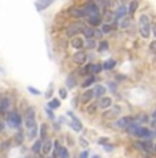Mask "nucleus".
<instances>
[{
  "label": "nucleus",
  "mask_w": 156,
  "mask_h": 158,
  "mask_svg": "<svg viewBox=\"0 0 156 158\" xmlns=\"http://www.w3.org/2000/svg\"><path fill=\"white\" fill-rule=\"evenodd\" d=\"M138 30H140L141 37H144V39H148L149 35H151V21H149V17L146 14L140 15Z\"/></svg>",
  "instance_id": "f257e3e1"
},
{
  "label": "nucleus",
  "mask_w": 156,
  "mask_h": 158,
  "mask_svg": "<svg viewBox=\"0 0 156 158\" xmlns=\"http://www.w3.org/2000/svg\"><path fill=\"white\" fill-rule=\"evenodd\" d=\"M6 121H7L8 127H11V128H20L21 124H22V118H21L20 113H17V111H10V113L7 114V118H6Z\"/></svg>",
  "instance_id": "f03ea898"
},
{
  "label": "nucleus",
  "mask_w": 156,
  "mask_h": 158,
  "mask_svg": "<svg viewBox=\"0 0 156 158\" xmlns=\"http://www.w3.org/2000/svg\"><path fill=\"white\" fill-rule=\"evenodd\" d=\"M24 118H25V125H26V128H28V129L36 127V111H35V109H33V107H28V109H26Z\"/></svg>",
  "instance_id": "7ed1b4c3"
},
{
  "label": "nucleus",
  "mask_w": 156,
  "mask_h": 158,
  "mask_svg": "<svg viewBox=\"0 0 156 158\" xmlns=\"http://www.w3.org/2000/svg\"><path fill=\"white\" fill-rule=\"evenodd\" d=\"M83 8H84V11H86V15H88V18H91V17H100V8H98V6H97L96 3H93V2L87 3V4H86Z\"/></svg>",
  "instance_id": "20e7f679"
},
{
  "label": "nucleus",
  "mask_w": 156,
  "mask_h": 158,
  "mask_svg": "<svg viewBox=\"0 0 156 158\" xmlns=\"http://www.w3.org/2000/svg\"><path fill=\"white\" fill-rule=\"evenodd\" d=\"M133 135L134 136H138V138H151L152 132L148 128H145V127H138V128L133 132Z\"/></svg>",
  "instance_id": "39448f33"
},
{
  "label": "nucleus",
  "mask_w": 156,
  "mask_h": 158,
  "mask_svg": "<svg viewBox=\"0 0 156 158\" xmlns=\"http://www.w3.org/2000/svg\"><path fill=\"white\" fill-rule=\"evenodd\" d=\"M68 115H69V117H71V118H72V123H71V127H72V128H73V129H75V131H76V132H80V131H82V129H83V125H82L80 120H79V118H78V117H76V115H75V114H73V113H71V111H69V113H68Z\"/></svg>",
  "instance_id": "423d86ee"
},
{
  "label": "nucleus",
  "mask_w": 156,
  "mask_h": 158,
  "mask_svg": "<svg viewBox=\"0 0 156 158\" xmlns=\"http://www.w3.org/2000/svg\"><path fill=\"white\" fill-rule=\"evenodd\" d=\"M120 111H122V109H120V106H114V107L111 109V110H106V111H104V118H114L116 117V115H119L120 114Z\"/></svg>",
  "instance_id": "0eeeda50"
},
{
  "label": "nucleus",
  "mask_w": 156,
  "mask_h": 158,
  "mask_svg": "<svg viewBox=\"0 0 156 158\" xmlns=\"http://www.w3.org/2000/svg\"><path fill=\"white\" fill-rule=\"evenodd\" d=\"M73 62L76 63V65H83V63L86 62V60H87V55H86L84 52H82V51H78V52L75 54V55H73Z\"/></svg>",
  "instance_id": "6e6552de"
},
{
  "label": "nucleus",
  "mask_w": 156,
  "mask_h": 158,
  "mask_svg": "<svg viewBox=\"0 0 156 158\" xmlns=\"http://www.w3.org/2000/svg\"><path fill=\"white\" fill-rule=\"evenodd\" d=\"M10 107H11V101H10V98L4 96V98L0 99V111H2V113H7V111L10 110Z\"/></svg>",
  "instance_id": "1a4fd4ad"
},
{
  "label": "nucleus",
  "mask_w": 156,
  "mask_h": 158,
  "mask_svg": "<svg viewBox=\"0 0 156 158\" xmlns=\"http://www.w3.org/2000/svg\"><path fill=\"white\" fill-rule=\"evenodd\" d=\"M98 106L102 110H106V109H109L112 106V99L108 98V96H102V98H100L98 101Z\"/></svg>",
  "instance_id": "9d476101"
},
{
  "label": "nucleus",
  "mask_w": 156,
  "mask_h": 158,
  "mask_svg": "<svg viewBox=\"0 0 156 158\" xmlns=\"http://www.w3.org/2000/svg\"><path fill=\"white\" fill-rule=\"evenodd\" d=\"M126 14H127V7L123 4V6H120V7L116 10V13H115V19H116V21H120L122 18L126 17Z\"/></svg>",
  "instance_id": "9b49d317"
},
{
  "label": "nucleus",
  "mask_w": 156,
  "mask_h": 158,
  "mask_svg": "<svg viewBox=\"0 0 156 158\" xmlns=\"http://www.w3.org/2000/svg\"><path fill=\"white\" fill-rule=\"evenodd\" d=\"M93 98H94V89L90 88V89H86L83 92V95H82V102L87 103V102H90Z\"/></svg>",
  "instance_id": "f8f14e48"
},
{
  "label": "nucleus",
  "mask_w": 156,
  "mask_h": 158,
  "mask_svg": "<svg viewBox=\"0 0 156 158\" xmlns=\"http://www.w3.org/2000/svg\"><path fill=\"white\" fill-rule=\"evenodd\" d=\"M51 146H53V142H51L50 139H46V140L42 143V153L44 154V156H47V154L51 151Z\"/></svg>",
  "instance_id": "ddd939ff"
},
{
  "label": "nucleus",
  "mask_w": 156,
  "mask_h": 158,
  "mask_svg": "<svg viewBox=\"0 0 156 158\" xmlns=\"http://www.w3.org/2000/svg\"><path fill=\"white\" fill-rule=\"evenodd\" d=\"M71 44H72V47L73 48H76V50H80L82 47H84V40L82 37H73L72 39V41H71Z\"/></svg>",
  "instance_id": "4468645a"
},
{
  "label": "nucleus",
  "mask_w": 156,
  "mask_h": 158,
  "mask_svg": "<svg viewBox=\"0 0 156 158\" xmlns=\"http://www.w3.org/2000/svg\"><path fill=\"white\" fill-rule=\"evenodd\" d=\"M94 89V96H96V98H102L104 95H105V92H106V88L104 87V85H96V88H93Z\"/></svg>",
  "instance_id": "2eb2a0df"
},
{
  "label": "nucleus",
  "mask_w": 156,
  "mask_h": 158,
  "mask_svg": "<svg viewBox=\"0 0 156 158\" xmlns=\"http://www.w3.org/2000/svg\"><path fill=\"white\" fill-rule=\"evenodd\" d=\"M83 28H84L83 25H80V23H76V25H73V26H69L68 30H66V33H68L69 36H72V35H75V33L82 32V30H83Z\"/></svg>",
  "instance_id": "dca6fc26"
},
{
  "label": "nucleus",
  "mask_w": 156,
  "mask_h": 158,
  "mask_svg": "<svg viewBox=\"0 0 156 158\" xmlns=\"http://www.w3.org/2000/svg\"><path fill=\"white\" fill-rule=\"evenodd\" d=\"M131 124V117H122L120 120L118 121V127L119 128H127Z\"/></svg>",
  "instance_id": "f3484780"
},
{
  "label": "nucleus",
  "mask_w": 156,
  "mask_h": 158,
  "mask_svg": "<svg viewBox=\"0 0 156 158\" xmlns=\"http://www.w3.org/2000/svg\"><path fill=\"white\" fill-rule=\"evenodd\" d=\"M82 33H83L84 37L87 39H93L94 35H96V30H94L93 28H90V26H84L83 30H82Z\"/></svg>",
  "instance_id": "a211bd4d"
},
{
  "label": "nucleus",
  "mask_w": 156,
  "mask_h": 158,
  "mask_svg": "<svg viewBox=\"0 0 156 158\" xmlns=\"http://www.w3.org/2000/svg\"><path fill=\"white\" fill-rule=\"evenodd\" d=\"M116 65V60L115 59H106L105 62L102 63V69H105V70H111V69H114Z\"/></svg>",
  "instance_id": "6ab92c4d"
},
{
  "label": "nucleus",
  "mask_w": 156,
  "mask_h": 158,
  "mask_svg": "<svg viewBox=\"0 0 156 158\" xmlns=\"http://www.w3.org/2000/svg\"><path fill=\"white\" fill-rule=\"evenodd\" d=\"M138 146L145 151H152L154 150V144L151 142H138Z\"/></svg>",
  "instance_id": "aec40b11"
},
{
  "label": "nucleus",
  "mask_w": 156,
  "mask_h": 158,
  "mask_svg": "<svg viewBox=\"0 0 156 158\" xmlns=\"http://www.w3.org/2000/svg\"><path fill=\"white\" fill-rule=\"evenodd\" d=\"M100 23H101V18L100 17H91V18H88V25H90V28L100 25Z\"/></svg>",
  "instance_id": "412c9836"
},
{
  "label": "nucleus",
  "mask_w": 156,
  "mask_h": 158,
  "mask_svg": "<svg viewBox=\"0 0 156 158\" xmlns=\"http://www.w3.org/2000/svg\"><path fill=\"white\" fill-rule=\"evenodd\" d=\"M72 15L75 18H82L86 15V11H84V8H75V10L72 11Z\"/></svg>",
  "instance_id": "4be33fe9"
},
{
  "label": "nucleus",
  "mask_w": 156,
  "mask_h": 158,
  "mask_svg": "<svg viewBox=\"0 0 156 158\" xmlns=\"http://www.w3.org/2000/svg\"><path fill=\"white\" fill-rule=\"evenodd\" d=\"M61 106V102H60V99H51L50 102H48V109H58Z\"/></svg>",
  "instance_id": "5701e85b"
},
{
  "label": "nucleus",
  "mask_w": 156,
  "mask_h": 158,
  "mask_svg": "<svg viewBox=\"0 0 156 158\" xmlns=\"http://www.w3.org/2000/svg\"><path fill=\"white\" fill-rule=\"evenodd\" d=\"M58 157L60 158H69L68 148L66 147H60V150H58Z\"/></svg>",
  "instance_id": "b1692460"
},
{
  "label": "nucleus",
  "mask_w": 156,
  "mask_h": 158,
  "mask_svg": "<svg viewBox=\"0 0 156 158\" xmlns=\"http://www.w3.org/2000/svg\"><path fill=\"white\" fill-rule=\"evenodd\" d=\"M84 45L88 48V50H94V48L97 47V43H96L94 39H87V41L84 43Z\"/></svg>",
  "instance_id": "393cba45"
},
{
  "label": "nucleus",
  "mask_w": 156,
  "mask_h": 158,
  "mask_svg": "<svg viewBox=\"0 0 156 158\" xmlns=\"http://www.w3.org/2000/svg\"><path fill=\"white\" fill-rule=\"evenodd\" d=\"M66 85H68V88H75L76 87V78L73 77L72 74L66 78Z\"/></svg>",
  "instance_id": "a878e982"
},
{
  "label": "nucleus",
  "mask_w": 156,
  "mask_h": 158,
  "mask_svg": "<svg viewBox=\"0 0 156 158\" xmlns=\"http://www.w3.org/2000/svg\"><path fill=\"white\" fill-rule=\"evenodd\" d=\"M137 7H138V2H131L130 6H128V8H127V13L128 14H134L136 13V10H137Z\"/></svg>",
  "instance_id": "bb28decb"
},
{
  "label": "nucleus",
  "mask_w": 156,
  "mask_h": 158,
  "mask_svg": "<svg viewBox=\"0 0 156 158\" xmlns=\"http://www.w3.org/2000/svg\"><path fill=\"white\" fill-rule=\"evenodd\" d=\"M128 26H130V18H128V17H124V18H122V19H120V28H123V29H127Z\"/></svg>",
  "instance_id": "cd10ccee"
},
{
  "label": "nucleus",
  "mask_w": 156,
  "mask_h": 158,
  "mask_svg": "<svg viewBox=\"0 0 156 158\" xmlns=\"http://www.w3.org/2000/svg\"><path fill=\"white\" fill-rule=\"evenodd\" d=\"M42 143L43 142H40V140H35V143H33V146H32L33 153H39V151L42 150Z\"/></svg>",
  "instance_id": "c85d7f7f"
},
{
  "label": "nucleus",
  "mask_w": 156,
  "mask_h": 158,
  "mask_svg": "<svg viewBox=\"0 0 156 158\" xmlns=\"http://www.w3.org/2000/svg\"><path fill=\"white\" fill-rule=\"evenodd\" d=\"M112 32V25H109V23H104L102 26H101V33L102 35H106V33Z\"/></svg>",
  "instance_id": "c756f323"
},
{
  "label": "nucleus",
  "mask_w": 156,
  "mask_h": 158,
  "mask_svg": "<svg viewBox=\"0 0 156 158\" xmlns=\"http://www.w3.org/2000/svg\"><path fill=\"white\" fill-rule=\"evenodd\" d=\"M94 81H96V77H94V76H90V77H88L83 84H82V85H83V88H87V87H90L91 84L94 83Z\"/></svg>",
  "instance_id": "7c9ffc66"
},
{
  "label": "nucleus",
  "mask_w": 156,
  "mask_h": 158,
  "mask_svg": "<svg viewBox=\"0 0 156 158\" xmlns=\"http://www.w3.org/2000/svg\"><path fill=\"white\" fill-rule=\"evenodd\" d=\"M108 48H109L108 41H101L100 45H98V51H100V52H104V51H106Z\"/></svg>",
  "instance_id": "2f4dec72"
},
{
  "label": "nucleus",
  "mask_w": 156,
  "mask_h": 158,
  "mask_svg": "<svg viewBox=\"0 0 156 158\" xmlns=\"http://www.w3.org/2000/svg\"><path fill=\"white\" fill-rule=\"evenodd\" d=\"M46 135H47V127H46V124H42L40 125V136L43 140H46Z\"/></svg>",
  "instance_id": "473e14b6"
},
{
  "label": "nucleus",
  "mask_w": 156,
  "mask_h": 158,
  "mask_svg": "<svg viewBox=\"0 0 156 158\" xmlns=\"http://www.w3.org/2000/svg\"><path fill=\"white\" fill-rule=\"evenodd\" d=\"M101 70H102V66H101V65H94V63H93V70H91V76L97 74V73H100Z\"/></svg>",
  "instance_id": "72a5a7b5"
},
{
  "label": "nucleus",
  "mask_w": 156,
  "mask_h": 158,
  "mask_svg": "<svg viewBox=\"0 0 156 158\" xmlns=\"http://www.w3.org/2000/svg\"><path fill=\"white\" fill-rule=\"evenodd\" d=\"M96 109H97V105H94V103H91L90 106H87V109H86V110H87V113L93 114L94 111H96Z\"/></svg>",
  "instance_id": "f704fd0d"
},
{
  "label": "nucleus",
  "mask_w": 156,
  "mask_h": 158,
  "mask_svg": "<svg viewBox=\"0 0 156 158\" xmlns=\"http://www.w3.org/2000/svg\"><path fill=\"white\" fill-rule=\"evenodd\" d=\"M36 135H38V125L29 129V136H30V138H35Z\"/></svg>",
  "instance_id": "c9c22d12"
},
{
  "label": "nucleus",
  "mask_w": 156,
  "mask_h": 158,
  "mask_svg": "<svg viewBox=\"0 0 156 158\" xmlns=\"http://www.w3.org/2000/svg\"><path fill=\"white\" fill-rule=\"evenodd\" d=\"M46 114H47L48 115V118H50V120H54V118H56V117H54V113H53V110H51V109H46Z\"/></svg>",
  "instance_id": "e433bc0d"
},
{
  "label": "nucleus",
  "mask_w": 156,
  "mask_h": 158,
  "mask_svg": "<svg viewBox=\"0 0 156 158\" xmlns=\"http://www.w3.org/2000/svg\"><path fill=\"white\" fill-rule=\"evenodd\" d=\"M149 50H151L152 54H156V40L152 41V43L149 44Z\"/></svg>",
  "instance_id": "4c0bfd02"
},
{
  "label": "nucleus",
  "mask_w": 156,
  "mask_h": 158,
  "mask_svg": "<svg viewBox=\"0 0 156 158\" xmlns=\"http://www.w3.org/2000/svg\"><path fill=\"white\" fill-rule=\"evenodd\" d=\"M66 95H68V94H66L65 88H60V96H61V99H65Z\"/></svg>",
  "instance_id": "58836bf2"
},
{
  "label": "nucleus",
  "mask_w": 156,
  "mask_h": 158,
  "mask_svg": "<svg viewBox=\"0 0 156 158\" xmlns=\"http://www.w3.org/2000/svg\"><path fill=\"white\" fill-rule=\"evenodd\" d=\"M15 140H17V143L20 144V143H22V133L21 132H18L17 135H15Z\"/></svg>",
  "instance_id": "ea45409f"
},
{
  "label": "nucleus",
  "mask_w": 156,
  "mask_h": 158,
  "mask_svg": "<svg viewBox=\"0 0 156 158\" xmlns=\"http://www.w3.org/2000/svg\"><path fill=\"white\" fill-rule=\"evenodd\" d=\"M109 142V138H100L98 139V144H106Z\"/></svg>",
  "instance_id": "a19ab883"
},
{
  "label": "nucleus",
  "mask_w": 156,
  "mask_h": 158,
  "mask_svg": "<svg viewBox=\"0 0 156 158\" xmlns=\"http://www.w3.org/2000/svg\"><path fill=\"white\" fill-rule=\"evenodd\" d=\"M28 91H29V92H32V94H35V95H40V91L35 89L33 87H28Z\"/></svg>",
  "instance_id": "79ce46f5"
},
{
  "label": "nucleus",
  "mask_w": 156,
  "mask_h": 158,
  "mask_svg": "<svg viewBox=\"0 0 156 158\" xmlns=\"http://www.w3.org/2000/svg\"><path fill=\"white\" fill-rule=\"evenodd\" d=\"M51 95H53V84H51L50 88H48L47 94H46V98H51Z\"/></svg>",
  "instance_id": "37998d69"
},
{
  "label": "nucleus",
  "mask_w": 156,
  "mask_h": 158,
  "mask_svg": "<svg viewBox=\"0 0 156 158\" xmlns=\"http://www.w3.org/2000/svg\"><path fill=\"white\" fill-rule=\"evenodd\" d=\"M80 158H88V151L87 150L82 151V153H80Z\"/></svg>",
  "instance_id": "c03bdc74"
},
{
  "label": "nucleus",
  "mask_w": 156,
  "mask_h": 158,
  "mask_svg": "<svg viewBox=\"0 0 156 158\" xmlns=\"http://www.w3.org/2000/svg\"><path fill=\"white\" fill-rule=\"evenodd\" d=\"M8 146H10V142H4V144L2 146V150H6V148H8Z\"/></svg>",
  "instance_id": "a18cd8bd"
},
{
  "label": "nucleus",
  "mask_w": 156,
  "mask_h": 158,
  "mask_svg": "<svg viewBox=\"0 0 156 158\" xmlns=\"http://www.w3.org/2000/svg\"><path fill=\"white\" fill-rule=\"evenodd\" d=\"M152 35H154L155 37H156V22L154 23V25H152Z\"/></svg>",
  "instance_id": "49530a36"
},
{
  "label": "nucleus",
  "mask_w": 156,
  "mask_h": 158,
  "mask_svg": "<svg viewBox=\"0 0 156 158\" xmlns=\"http://www.w3.org/2000/svg\"><path fill=\"white\" fill-rule=\"evenodd\" d=\"M80 144L83 146V147H87V146H88V143L84 140V139H80Z\"/></svg>",
  "instance_id": "de8ad7c7"
},
{
  "label": "nucleus",
  "mask_w": 156,
  "mask_h": 158,
  "mask_svg": "<svg viewBox=\"0 0 156 158\" xmlns=\"http://www.w3.org/2000/svg\"><path fill=\"white\" fill-rule=\"evenodd\" d=\"M3 128H4V123H3V121H0V132L3 131Z\"/></svg>",
  "instance_id": "09e8293b"
},
{
  "label": "nucleus",
  "mask_w": 156,
  "mask_h": 158,
  "mask_svg": "<svg viewBox=\"0 0 156 158\" xmlns=\"http://www.w3.org/2000/svg\"><path fill=\"white\" fill-rule=\"evenodd\" d=\"M152 127H156V118H154V120H152Z\"/></svg>",
  "instance_id": "8fccbe9b"
},
{
  "label": "nucleus",
  "mask_w": 156,
  "mask_h": 158,
  "mask_svg": "<svg viewBox=\"0 0 156 158\" xmlns=\"http://www.w3.org/2000/svg\"><path fill=\"white\" fill-rule=\"evenodd\" d=\"M152 117H154V118H156V110L154 111V113H152Z\"/></svg>",
  "instance_id": "3c124183"
},
{
  "label": "nucleus",
  "mask_w": 156,
  "mask_h": 158,
  "mask_svg": "<svg viewBox=\"0 0 156 158\" xmlns=\"http://www.w3.org/2000/svg\"><path fill=\"white\" fill-rule=\"evenodd\" d=\"M91 158H101V157H100V156H93Z\"/></svg>",
  "instance_id": "603ef678"
},
{
  "label": "nucleus",
  "mask_w": 156,
  "mask_h": 158,
  "mask_svg": "<svg viewBox=\"0 0 156 158\" xmlns=\"http://www.w3.org/2000/svg\"><path fill=\"white\" fill-rule=\"evenodd\" d=\"M154 150H155V151H156V146H155V147H154Z\"/></svg>",
  "instance_id": "864d4df0"
},
{
  "label": "nucleus",
  "mask_w": 156,
  "mask_h": 158,
  "mask_svg": "<svg viewBox=\"0 0 156 158\" xmlns=\"http://www.w3.org/2000/svg\"><path fill=\"white\" fill-rule=\"evenodd\" d=\"M25 158H29V157H25Z\"/></svg>",
  "instance_id": "5fc2aeb1"
},
{
  "label": "nucleus",
  "mask_w": 156,
  "mask_h": 158,
  "mask_svg": "<svg viewBox=\"0 0 156 158\" xmlns=\"http://www.w3.org/2000/svg\"><path fill=\"white\" fill-rule=\"evenodd\" d=\"M0 72H2V69H0Z\"/></svg>",
  "instance_id": "6e6d98bb"
}]
</instances>
